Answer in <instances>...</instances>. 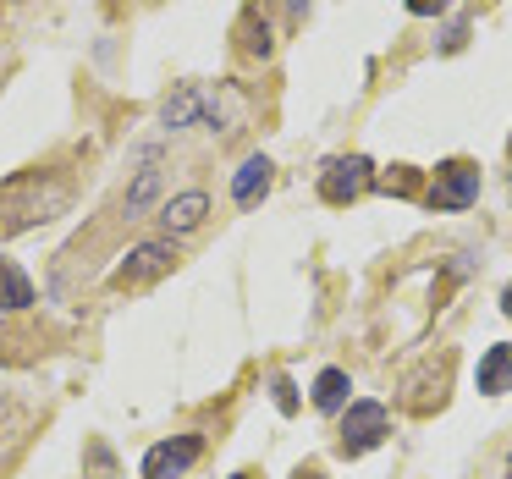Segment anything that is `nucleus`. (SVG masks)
<instances>
[{"instance_id": "f257e3e1", "label": "nucleus", "mask_w": 512, "mask_h": 479, "mask_svg": "<svg viewBox=\"0 0 512 479\" xmlns=\"http://www.w3.org/2000/svg\"><path fill=\"white\" fill-rule=\"evenodd\" d=\"M369 188H375V166H369L364 155H342V160H331V166H325V177H320L325 204H353V199H364Z\"/></svg>"}, {"instance_id": "f03ea898", "label": "nucleus", "mask_w": 512, "mask_h": 479, "mask_svg": "<svg viewBox=\"0 0 512 479\" xmlns=\"http://www.w3.org/2000/svg\"><path fill=\"white\" fill-rule=\"evenodd\" d=\"M474 199H479V166L446 160V166L435 171V182H430V204L435 210H468Z\"/></svg>"}, {"instance_id": "7ed1b4c3", "label": "nucleus", "mask_w": 512, "mask_h": 479, "mask_svg": "<svg viewBox=\"0 0 512 479\" xmlns=\"http://www.w3.org/2000/svg\"><path fill=\"white\" fill-rule=\"evenodd\" d=\"M199 452H204L199 435H177V441L149 446V457H144V479H182L193 463H199Z\"/></svg>"}, {"instance_id": "20e7f679", "label": "nucleus", "mask_w": 512, "mask_h": 479, "mask_svg": "<svg viewBox=\"0 0 512 479\" xmlns=\"http://www.w3.org/2000/svg\"><path fill=\"white\" fill-rule=\"evenodd\" d=\"M386 408L380 402H353L347 408V419H342V452L347 457H358V452H369V446H380V435H386Z\"/></svg>"}, {"instance_id": "39448f33", "label": "nucleus", "mask_w": 512, "mask_h": 479, "mask_svg": "<svg viewBox=\"0 0 512 479\" xmlns=\"http://www.w3.org/2000/svg\"><path fill=\"white\" fill-rule=\"evenodd\" d=\"M171 243H138L133 254H127V265H116V287H149V281H160L171 270Z\"/></svg>"}, {"instance_id": "423d86ee", "label": "nucleus", "mask_w": 512, "mask_h": 479, "mask_svg": "<svg viewBox=\"0 0 512 479\" xmlns=\"http://www.w3.org/2000/svg\"><path fill=\"white\" fill-rule=\"evenodd\" d=\"M204 215H210V199H204L199 188H193V193H177V199L160 204V226H166V232H193Z\"/></svg>"}, {"instance_id": "0eeeda50", "label": "nucleus", "mask_w": 512, "mask_h": 479, "mask_svg": "<svg viewBox=\"0 0 512 479\" xmlns=\"http://www.w3.org/2000/svg\"><path fill=\"white\" fill-rule=\"evenodd\" d=\"M199 116H204V89H199V83H182V89L160 105V122H166L171 133H177V127H193Z\"/></svg>"}, {"instance_id": "6e6552de", "label": "nucleus", "mask_w": 512, "mask_h": 479, "mask_svg": "<svg viewBox=\"0 0 512 479\" xmlns=\"http://www.w3.org/2000/svg\"><path fill=\"white\" fill-rule=\"evenodd\" d=\"M507 386H512V347L496 342L485 358H479V391H485V397H501Z\"/></svg>"}, {"instance_id": "1a4fd4ad", "label": "nucleus", "mask_w": 512, "mask_h": 479, "mask_svg": "<svg viewBox=\"0 0 512 479\" xmlns=\"http://www.w3.org/2000/svg\"><path fill=\"white\" fill-rule=\"evenodd\" d=\"M265 188H270V160L265 155H254V160H243V171L232 177V199L243 204H254V199H265Z\"/></svg>"}, {"instance_id": "9d476101", "label": "nucleus", "mask_w": 512, "mask_h": 479, "mask_svg": "<svg viewBox=\"0 0 512 479\" xmlns=\"http://www.w3.org/2000/svg\"><path fill=\"white\" fill-rule=\"evenodd\" d=\"M160 182H166V171H160V166H144V171H138V182L127 188V199H122L127 221H138V215H144L149 204L160 199Z\"/></svg>"}, {"instance_id": "9b49d317", "label": "nucleus", "mask_w": 512, "mask_h": 479, "mask_svg": "<svg viewBox=\"0 0 512 479\" xmlns=\"http://www.w3.org/2000/svg\"><path fill=\"white\" fill-rule=\"evenodd\" d=\"M28 303H34V281L12 259H0V309H28Z\"/></svg>"}, {"instance_id": "f8f14e48", "label": "nucleus", "mask_w": 512, "mask_h": 479, "mask_svg": "<svg viewBox=\"0 0 512 479\" xmlns=\"http://www.w3.org/2000/svg\"><path fill=\"white\" fill-rule=\"evenodd\" d=\"M342 402H347V375L342 369H320V380H314V408L336 413Z\"/></svg>"}, {"instance_id": "ddd939ff", "label": "nucleus", "mask_w": 512, "mask_h": 479, "mask_svg": "<svg viewBox=\"0 0 512 479\" xmlns=\"http://www.w3.org/2000/svg\"><path fill=\"white\" fill-rule=\"evenodd\" d=\"M270 391H276V408H281V413H292V408H298V391H292V380H276Z\"/></svg>"}, {"instance_id": "4468645a", "label": "nucleus", "mask_w": 512, "mask_h": 479, "mask_svg": "<svg viewBox=\"0 0 512 479\" xmlns=\"http://www.w3.org/2000/svg\"><path fill=\"white\" fill-rule=\"evenodd\" d=\"M446 6H452V0H408L413 17H435V12H446Z\"/></svg>"}, {"instance_id": "2eb2a0df", "label": "nucleus", "mask_w": 512, "mask_h": 479, "mask_svg": "<svg viewBox=\"0 0 512 479\" xmlns=\"http://www.w3.org/2000/svg\"><path fill=\"white\" fill-rule=\"evenodd\" d=\"M463 39H468V23H452V28H446V50H463Z\"/></svg>"}, {"instance_id": "dca6fc26", "label": "nucleus", "mask_w": 512, "mask_h": 479, "mask_svg": "<svg viewBox=\"0 0 512 479\" xmlns=\"http://www.w3.org/2000/svg\"><path fill=\"white\" fill-rule=\"evenodd\" d=\"M287 6H292V12H309V0H287Z\"/></svg>"}, {"instance_id": "f3484780", "label": "nucleus", "mask_w": 512, "mask_h": 479, "mask_svg": "<svg viewBox=\"0 0 512 479\" xmlns=\"http://www.w3.org/2000/svg\"><path fill=\"white\" fill-rule=\"evenodd\" d=\"M501 309H507V314H512V287H507V298H501Z\"/></svg>"}, {"instance_id": "a211bd4d", "label": "nucleus", "mask_w": 512, "mask_h": 479, "mask_svg": "<svg viewBox=\"0 0 512 479\" xmlns=\"http://www.w3.org/2000/svg\"><path fill=\"white\" fill-rule=\"evenodd\" d=\"M232 479H248V474H232Z\"/></svg>"}]
</instances>
